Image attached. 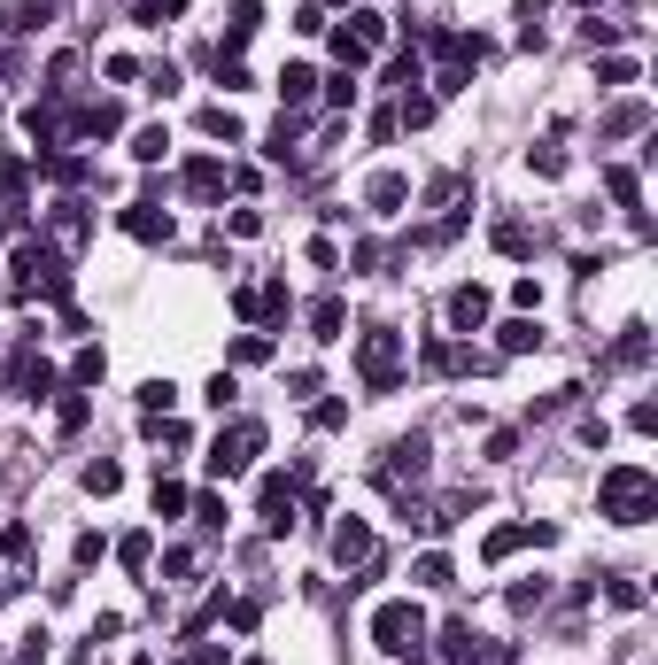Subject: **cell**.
Returning <instances> with one entry per match:
<instances>
[{"mask_svg": "<svg viewBox=\"0 0 658 665\" xmlns=\"http://www.w3.org/2000/svg\"><path fill=\"white\" fill-rule=\"evenodd\" d=\"M527 542H558V526H550V519H527V526H496V534L480 542V557H488V565H504V557H511V550H527Z\"/></svg>", "mask_w": 658, "mask_h": 665, "instance_id": "6", "label": "cell"}, {"mask_svg": "<svg viewBox=\"0 0 658 665\" xmlns=\"http://www.w3.org/2000/svg\"><path fill=\"white\" fill-rule=\"evenodd\" d=\"M248 665H264V658H248Z\"/></svg>", "mask_w": 658, "mask_h": 665, "instance_id": "44", "label": "cell"}, {"mask_svg": "<svg viewBox=\"0 0 658 665\" xmlns=\"http://www.w3.org/2000/svg\"><path fill=\"white\" fill-rule=\"evenodd\" d=\"M364 202H372V217H395V209L411 202V178H403V171H380L372 186H364Z\"/></svg>", "mask_w": 658, "mask_h": 665, "instance_id": "11", "label": "cell"}, {"mask_svg": "<svg viewBox=\"0 0 658 665\" xmlns=\"http://www.w3.org/2000/svg\"><path fill=\"white\" fill-rule=\"evenodd\" d=\"M597 86H635V55H604L597 62Z\"/></svg>", "mask_w": 658, "mask_h": 665, "instance_id": "30", "label": "cell"}, {"mask_svg": "<svg viewBox=\"0 0 658 665\" xmlns=\"http://www.w3.org/2000/svg\"><path fill=\"white\" fill-rule=\"evenodd\" d=\"M148 550H155V534H124V542H117V557H124V565H132V573L148 565Z\"/></svg>", "mask_w": 658, "mask_h": 665, "instance_id": "34", "label": "cell"}, {"mask_svg": "<svg viewBox=\"0 0 658 665\" xmlns=\"http://www.w3.org/2000/svg\"><path fill=\"white\" fill-rule=\"evenodd\" d=\"M643 348H651V341H643V325H628V341L612 348V364H643Z\"/></svg>", "mask_w": 658, "mask_h": 665, "instance_id": "38", "label": "cell"}, {"mask_svg": "<svg viewBox=\"0 0 658 665\" xmlns=\"http://www.w3.org/2000/svg\"><path fill=\"white\" fill-rule=\"evenodd\" d=\"M217 186H225V163H210V155H194V163H186V194H202V202H210Z\"/></svg>", "mask_w": 658, "mask_h": 665, "instance_id": "19", "label": "cell"}, {"mask_svg": "<svg viewBox=\"0 0 658 665\" xmlns=\"http://www.w3.org/2000/svg\"><path fill=\"white\" fill-rule=\"evenodd\" d=\"M264 526L271 534L295 526V480H287V472H264Z\"/></svg>", "mask_w": 658, "mask_h": 665, "instance_id": "9", "label": "cell"}, {"mask_svg": "<svg viewBox=\"0 0 658 665\" xmlns=\"http://www.w3.org/2000/svg\"><path fill=\"white\" fill-rule=\"evenodd\" d=\"M256 24H264V0H233V24H225V47H248V39H256Z\"/></svg>", "mask_w": 658, "mask_h": 665, "instance_id": "13", "label": "cell"}, {"mask_svg": "<svg viewBox=\"0 0 658 665\" xmlns=\"http://www.w3.org/2000/svg\"><path fill=\"white\" fill-rule=\"evenodd\" d=\"M55 418H62V434H78V426L93 418V403H86V395H62V410H55Z\"/></svg>", "mask_w": 658, "mask_h": 665, "instance_id": "32", "label": "cell"}, {"mask_svg": "<svg viewBox=\"0 0 658 665\" xmlns=\"http://www.w3.org/2000/svg\"><path fill=\"white\" fill-rule=\"evenodd\" d=\"M101 372H109V356H101V348H78V364H70V387H93Z\"/></svg>", "mask_w": 658, "mask_h": 665, "instance_id": "27", "label": "cell"}, {"mask_svg": "<svg viewBox=\"0 0 658 665\" xmlns=\"http://www.w3.org/2000/svg\"><path fill=\"white\" fill-rule=\"evenodd\" d=\"M171 403H179V387H171V379H148V387H140V410H148V418H163Z\"/></svg>", "mask_w": 658, "mask_h": 665, "instance_id": "28", "label": "cell"}, {"mask_svg": "<svg viewBox=\"0 0 658 665\" xmlns=\"http://www.w3.org/2000/svg\"><path fill=\"white\" fill-rule=\"evenodd\" d=\"M0 588H8V580H0Z\"/></svg>", "mask_w": 658, "mask_h": 665, "instance_id": "45", "label": "cell"}, {"mask_svg": "<svg viewBox=\"0 0 658 665\" xmlns=\"http://www.w3.org/2000/svg\"><path fill=\"white\" fill-rule=\"evenodd\" d=\"M186 503H194V495H186L179 480H163V472H155V519H179Z\"/></svg>", "mask_w": 658, "mask_h": 665, "instance_id": "22", "label": "cell"}, {"mask_svg": "<svg viewBox=\"0 0 658 665\" xmlns=\"http://www.w3.org/2000/svg\"><path fill=\"white\" fill-rule=\"evenodd\" d=\"M217 86H225V93H248V70H240V62H225V55H217Z\"/></svg>", "mask_w": 658, "mask_h": 665, "instance_id": "42", "label": "cell"}, {"mask_svg": "<svg viewBox=\"0 0 658 665\" xmlns=\"http://www.w3.org/2000/svg\"><path fill=\"white\" fill-rule=\"evenodd\" d=\"M31 550V526H0V557H24Z\"/></svg>", "mask_w": 658, "mask_h": 665, "instance_id": "39", "label": "cell"}, {"mask_svg": "<svg viewBox=\"0 0 658 665\" xmlns=\"http://www.w3.org/2000/svg\"><path fill=\"white\" fill-rule=\"evenodd\" d=\"M341 318H349V310H341V302H318V310H310V333H318V341H341Z\"/></svg>", "mask_w": 658, "mask_h": 665, "instance_id": "24", "label": "cell"}, {"mask_svg": "<svg viewBox=\"0 0 658 665\" xmlns=\"http://www.w3.org/2000/svg\"><path fill=\"white\" fill-rule=\"evenodd\" d=\"M163 155H171V132L163 124H140L132 132V163H163Z\"/></svg>", "mask_w": 658, "mask_h": 665, "instance_id": "20", "label": "cell"}, {"mask_svg": "<svg viewBox=\"0 0 658 665\" xmlns=\"http://www.w3.org/2000/svg\"><path fill=\"white\" fill-rule=\"evenodd\" d=\"M527 163H535V171H542V178H558V171H566V147H558V140H542V147H535V155H527Z\"/></svg>", "mask_w": 658, "mask_h": 665, "instance_id": "33", "label": "cell"}, {"mask_svg": "<svg viewBox=\"0 0 658 665\" xmlns=\"http://www.w3.org/2000/svg\"><path fill=\"white\" fill-rule=\"evenodd\" d=\"M16 294H24V302L39 294V302H55V310L70 302V271H62L55 248H39V240H24V248H16Z\"/></svg>", "mask_w": 658, "mask_h": 665, "instance_id": "3", "label": "cell"}, {"mask_svg": "<svg viewBox=\"0 0 658 665\" xmlns=\"http://www.w3.org/2000/svg\"><path fill=\"white\" fill-rule=\"evenodd\" d=\"M86 488H93V495H117V488H124V464H109V457L86 464Z\"/></svg>", "mask_w": 658, "mask_h": 665, "instance_id": "29", "label": "cell"}, {"mask_svg": "<svg viewBox=\"0 0 658 665\" xmlns=\"http://www.w3.org/2000/svg\"><path fill=\"white\" fill-rule=\"evenodd\" d=\"M488 310H496V294H488V287H457V294H449V325H457V333H480Z\"/></svg>", "mask_w": 658, "mask_h": 665, "instance_id": "8", "label": "cell"}, {"mask_svg": "<svg viewBox=\"0 0 658 665\" xmlns=\"http://www.w3.org/2000/svg\"><path fill=\"white\" fill-rule=\"evenodd\" d=\"M333 557H341V565H372V526L341 519V526H333Z\"/></svg>", "mask_w": 658, "mask_h": 665, "instance_id": "12", "label": "cell"}, {"mask_svg": "<svg viewBox=\"0 0 658 665\" xmlns=\"http://www.w3.org/2000/svg\"><path fill=\"white\" fill-rule=\"evenodd\" d=\"M488 240H496L504 256H535V232L519 225V217H496V225H488Z\"/></svg>", "mask_w": 658, "mask_h": 665, "instance_id": "15", "label": "cell"}, {"mask_svg": "<svg viewBox=\"0 0 658 665\" xmlns=\"http://www.w3.org/2000/svg\"><path fill=\"white\" fill-rule=\"evenodd\" d=\"M39 163H47L55 186H78V178H86V155H39Z\"/></svg>", "mask_w": 658, "mask_h": 665, "instance_id": "26", "label": "cell"}, {"mask_svg": "<svg viewBox=\"0 0 658 665\" xmlns=\"http://www.w3.org/2000/svg\"><path fill=\"white\" fill-rule=\"evenodd\" d=\"M604 194H612L620 209H643V178H635L628 163H612V171H604Z\"/></svg>", "mask_w": 658, "mask_h": 665, "instance_id": "18", "label": "cell"}, {"mask_svg": "<svg viewBox=\"0 0 658 665\" xmlns=\"http://www.w3.org/2000/svg\"><path fill=\"white\" fill-rule=\"evenodd\" d=\"M372 642L388 650V658H426V611L411 604V596H388V604L372 611Z\"/></svg>", "mask_w": 658, "mask_h": 665, "instance_id": "2", "label": "cell"}, {"mask_svg": "<svg viewBox=\"0 0 658 665\" xmlns=\"http://www.w3.org/2000/svg\"><path fill=\"white\" fill-rule=\"evenodd\" d=\"M643 124H651V109H643V101H620V109H612V132H643Z\"/></svg>", "mask_w": 658, "mask_h": 665, "instance_id": "35", "label": "cell"}, {"mask_svg": "<svg viewBox=\"0 0 658 665\" xmlns=\"http://www.w3.org/2000/svg\"><path fill=\"white\" fill-rule=\"evenodd\" d=\"M171 16H186V0H140V24H171Z\"/></svg>", "mask_w": 658, "mask_h": 665, "instance_id": "37", "label": "cell"}, {"mask_svg": "<svg viewBox=\"0 0 658 665\" xmlns=\"http://www.w3.org/2000/svg\"><path fill=\"white\" fill-rule=\"evenodd\" d=\"M148 93H163V101H171V93H179V70H171V62H155V70H148Z\"/></svg>", "mask_w": 658, "mask_h": 665, "instance_id": "40", "label": "cell"}, {"mask_svg": "<svg viewBox=\"0 0 658 665\" xmlns=\"http://www.w3.org/2000/svg\"><path fill=\"white\" fill-rule=\"evenodd\" d=\"M419 588H449V557H442V550L419 557Z\"/></svg>", "mask_w": 658, "mask_h": 665, "instance_id": "31", "label": "cell"}, {"mask_svg": "<svg viewBox=\"0 0 658 665\" xmlns=\"http://www.w3.org/2000/svg\"><path fill=\"white\" fill-rule=\"evenodd\" d=\"M202 132H210V140H225V147H233V140H240V116L225 109V101H210V109H202Z\"/></svg>", "mask_w": 658, "mask_h": 665, "instance_id": "21", "label": "cell"}, {"mask_svg": "<svg viewBox=\"0 0 658 665\" xmlns=\"http://www.w3.org/2000/svg\"><path fill=\"white\" fill-rule=\"evenodd\" d=\"M597 511L612 526H643L658 511V480H651V464H612L597 480Z\"/></svg>", "mask_w": 658, "mask_h": 665, "instance_id": "1", "label": "cell"}, {"mask_svg": "<svg viewBox=\"0 0 658 665\" xmlns=\"http://www.w3.org/2000/svg\"><path fill=\"white\" fill-rule=\"evenodd\" d=\"M117 225H124V232H132V240H148V248H155V240H171V209L155 202V194H140V202L124 209Z\"/></svg>", "mask_w": 658, "mask_h": 665, "instance_id": "7", "label": "cell"}, {"mask_svg": "<svg viewBox=\"0 0 658 665\" xmlns=\"http://www.w3.org/2000/svg\"><path fill=\"white\" fill-rule=\"evenodd\" d=\"M70 132H78V140H109V132H124V109L117 101H93V109L70 116Z\"/></svg>", "mask_w": 658, "mask_h": 665, "instance_id": "10", "label": "cell"}, {"mask_svg": "<svg viewBox=\"0 0 658 665\" xmlns=\"http://www.w3.org/2000/svg\"><path fill=\"white\" fill-rule=\"evenodd\" d=\"M264 356H271L264 333H240V341H233V364H264Z\"/></svg>", "mask_w": 658, "mask_h": 665, "instance_id": "36", "label": "cell"}, {"mask_svg": "<svg viewBox=\"0 0 658 665\" xmlns=\"http://www.w3.org/2000/svg\"><path fill=\"white\" fill-rule=\"evenodd\" d=\"M55 240H62V248H78V240H86V209H78V202L55 209Z\"/></svg>", "mask_w": 658, "mask_h": 665, "instance_id": "23", "label": "cell"}, {"mask_svg": "<svg viewBox=\"0 0 658 665\" xmlns=\"http://www.w3.org/2000/svg\"><path fill=\"white\" fill-rule=\"evenodd\" d=\"M395 124H411V132H419V124H434V93H403V109H395Z\"/></svg>", "mask_w": 658, "mask_h": 665, "instance_id": "25", "label": "cell"}, {"mask_svg": "<svg viewBox=\"0 0 658 665\" xmlns=\"http://www.w3.org/2000/svg\"><path fill=\"white\" fill-rule=\"evenodd\" d=\"M357 372H364V387H372V395H395V379H403V333H395V325H364Z\"/></svg>", "mask_w": 658, "mask_h": 665, "instance_id": "4", "label": "cell"}, {"mask_svg": "<svg viewBox=\"0 0 658 665\" xmlns=\"http://www.w3.org/2000/svg\"><path fill=\"white\" fill-rule=\"evenodd\" d=\"M279 93H287V109H302V101L318 93V70H310V62H287V70H279Z\"/></svg>", "mask_w": 658, "mask_h": 665, "instance_id": "16", "label": "cell"}, {"mask_svg": "<svg viewBox=\"0 0 658 665\" xmlns=\"http://www.w3.org/2000/svg\"><path fill=\"white\" fill-rule=\"evenodd\" d=\"M264 449V426L256 418H233L225 434L210 441V480H233V472H248V457Z\"/></svg>", "mask_w": 658, "mask_h": 665, "instance_id": "5", "label": "cell"}, {"mask_svg": "<svg viewBox=\"0 0 658 665\" xmlns=\"http://www.w3.org/2000/svg\"><path fill=\"white\" fill-rule=\"evenodd\" d=\"M341 418H349V403H318V410H310V426H318V434H333Z\"/></svg>", "mask_w": 658, "mask_h": 665, "instance_id": "43", "label": "cell"}, {"mask_svg": "<svg viewBox=\"0 0 658 665\" xmlns=\"http://www.w3.org/2000/svg\"><path fill=\"white\" fill-rule=\"evenodd\" d=\"M496 348H504V356H527V348H542V325H535V318L496 325Z\"/></svg>", "mask_w": 658, "mask_h": 665, "instance_id": "14", "label": "cell"}, {"mask_svg": "<svg viewBox=\"0 0 658 665\" xmlns=\"http://www.w3.org/2000/svg\"><path fill=\"white\" fill-rule=\"evenodd\" d=\"M194 519H202V526H225V495H194Z\"/></svg>", "mask_w": 658, "mask_h": 665, "instance_id": "41", "label": "cell"}, {"mask_svg": "<svg viewBox=\"0 0 658 665\" xmlns=\"http://www.w3.org/2000/svg\"><path fill=\"white\" fill-rule=\"evenodd\" d=\"M16 379H24V395H31V403H47V395L62 387L55 364H39V356H24V364H16Z\"/></svg>", "mask_w": 658, "mask_h": 665, "instance_id": "17", "label": "cell"}]
</instances>
